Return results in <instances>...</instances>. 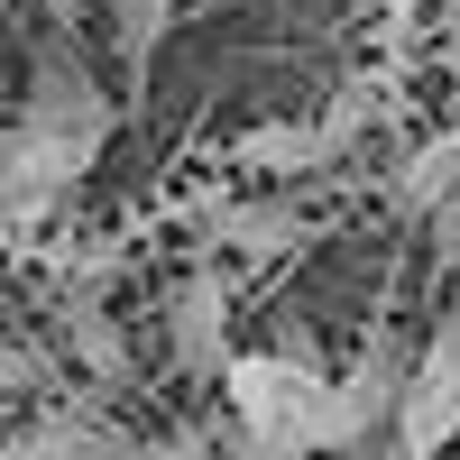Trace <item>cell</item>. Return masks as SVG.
Returning a JSON list of instances; mask_svg holds the SVG:
<instances>
[{
    "label": "cell",
    "mask_w": 460,
    "mask_h": 460,
    "mask_svg": "<svg viewBox=\"0 0 460 460\" xmlns=\"http://www.w3.org/2000/svg\"><path fill=\"white\" fill-rule=\"evenodd\" d=\"M221 387H230V433H249V442H286V451H314V424H323V387H332V377L314 368L304 332H286L277 350L221 359Z\"/></svg>",
    "instance_id": "cell-1"
},
{
    "label": "cell",
    "mask_w": 460,
    "mask_h": 460,
    "mask_svg": "<svg viewBox=\"0 0 460 460\" xmlns=\"http://www.w3.org/2000/svg\"><path fill=\"white\" fill-rule=\"evenodd\" d=\"M19 129L47 147V157L84 184L93 166H102V147H111V93L93 84V65L84 56H65V47H47L28 65V102H19Z\"/></svg>",
    "instance_id": "cell-2"
},
{
    "label": "cell",
    "mask_w": 460,
    "mask_h": 460,
    "mask_svg": "<svg viewBox=\"0 0 460 460\" xmlns=\"http://www.w3.org/2000/svg\"><path fill=\"white\" fill-rule=\"evenodd\" d=\"M451 442H460V304H442V314H433L424 350H405L387 460H442Z\"/></svg>",
    "instance_id": "cell-3"
},
{
    "label": "cell",
    "mask_w": 460,
    "mask_h": 460,
    "mask_svg": "<svg viewBox=\"0 0 460 460\" xmlns=\"http://www.w3.org/2000/svg\"><path fill=\"white\" fill-rule=\"evenodd\" d=\"M396 387H405V341H396V332H368L359 359H350V377H332V387H323L314 451L368 460L377 442H387V424H396Z\"/></svg>",
    "instance_id": "cell-4"
},
{
    "label": "cell",
    "mask_w": 460,
    "mask_h": 460,
    "mask_svg": "<svg viewBox=\"0 0 460 460\" xmlns=\"http://www.w3.org/2000/svg\"><path fill=\"white\" fill-rule=\"evenodd\" d=\"M166 350H175L184 377H221V359H230V286L212 277V267L175 277V295H166Z\"/></svg>",
    "instance_id": "cell-5"
},
{
    "label": "cell",
    "mask_w": 460,
    "mask_h": 460,
    "mask_svg": "<svg viewBox=\"0 0 460 460\" xmlns=\"http://www.w3.org/2000/svg\"><path fill=\"white\" fill-rule=\"evenodd\" d=\"M203 230L230 258H286V249H314L323 240V212H304L295 194H249V203H212Z\"/></svg>",
    "instance_id": "cell-6"
},
{
    "label": "cell",
    "mask_w": 460,
    "mask_h": 460,
    "mask_svg": "<svg viewBox=\"0 0 460 460\" xmlns=\"http://www.w3.org/2000/svg\"><path fill=\"white\" fill-rule=\"evenodd\" d=\"M65 194H74V175L37 147L19 120L0 129V212H10V230H37V221H56L65 212Z\"/></svg>",
    "instance_id": "cell-7"
},
{
    "label": "cell",
    "mask_w": 460,
    "mask_h": 460,
    "mask_svg": "<svg viewBox=\"0 0 460 460\" xmlns=\"http://www.w3.org/2000/svg\"><path fill=\"white\" fill-rule=\"evenodd\" d=\"M19 451H28V460H129L138 442L111 424V414H93V405H47V414L19 433Z\"/></svg>",
    "instance_id": "cell-8"
},
{
    "label": "cell",
    "mask_w": 460,
    "mask_h": 460,
    "mask_svg": "<svg viewBox=\"0 0 460 460\" xmlns=\"http://www.w3.org/2000/svg\"><path fill=\"white\" fill-rule=\"evenodd\" d=\"M451 194H460V129L424 138V147L396 166V184H387V203H396L405 221H424V212H433V203H451Z\"/></svg>",
    "instance_id": "cell-9"
},
{
    "label": "cell",
    "mask_w": 460,
    "mask_h": 460,
    "mask_svg": "<svg viewBox=\"0 0 460 460\" xmlns=\"http://www.w3.org/2000/svg\"><path fill=\"white\" fill-rule=\"evenodd\" d=\"M65 350L84 359L102 387H120V377H129V341H120V323L102 314V295H65Z\"/></svg>",
    "instance_id": "cell-10"
},
{
    "label": "cell",
    "mask_w": 460,
    "mask_h": 460,
    "mask_svg": "<svg viewBox=\"0 0 460 460\" xmlns=\"http://www.w3.org/2000/svg\"><path fill=\"white\" fill-rule=\"evenodd\" d=\"M166 19H175V0H111V37H120V56L147 74V56L166 47Z\"/></svg>",
    "instance_id": "cell-11"
},
{
    "label": "cell",
    "mask_w": 460,
    "mask_h": 460,
    "mask_svg": "<svg viewBox=\"0 0 460 460\" xmlns=\"http://www.w3.org/2000/svg\"><path fill=\"white\" fill-rule=\"evenodd\" d=\"M424 230H433V267H442V277H460V194H451V203H433V212H424Z\"/></svg>",
    "instance_id": "cell-12"
},
{
    "label": "cell",
    "mask_w": 460,
    "mask_h": 460,
    "mask_svg": "<svg viewBox=\"0 0 460 460\" xmlns=\"http://www.w3.org/2000/svg\"><path fill=\"white\" fill-rule=\"evenodd\" d=\"M129 460H221V451H212L203 433H166V442H138Z\"/></svg>",
    "instance_id": "cell-13"
},
{
    "label": "cell",
    "mask_w": 460,
    "mask_h": 460,
    "mask_svg": "<svg viewBox=\"0 0 460 460\" xmlns=\"http://www.w3.org/2000/svg\"><path fill=\"white\" fill-rule=\"evenodd\" d=\"M221 460H314V451H286V442H249V433H230Z\"/></svg>",
    "instance_id": "cell-14"
},
{
    "label": "cell",
    "mask_w": 460,
    "mask_h": 460,
    "mask_svg": "<svg viewBox=\"0 0 460 460\" xmlns=\"http://www.w3.org/2000/svg\"><path fill=\"white\" fill-rule=\"evenodd\" d=\"M442 65H451V84H460V0H442Z\"/></svg>",
    "instance_id": "cell-15"
},
{
    "label": "cell",
    "mask_w": 460,
    "mask_h": 460,
    "mask_svg": "<svg viewBox=\"0 0 460 460\" xmlns=\"http://www.w3.org/2000/svg\"><path fill=\"white\" fill-rule=\"evenodd\" d=\"M377 10H387V28H405L414 10H424V0H377Z\"/></svg>",
    "instance_id": "cell-16"
},
{
    "label": "cell",
    "mask_w": 460,
    "mask_h": 460,
    "mask_svg": "<svg viewBox=\"0 0 460 460\" xmlns=\"http://www.w3.org/2000/svg\"><path fill=\"white\" fill-rule=\"evenodd\" d=\"M19 377H28V359H19V350H0V387H19Z\"/></svg>",
    "instance_id": "cell-17"
},
{
    "label": "cell",
    "mask_w": 460,
    "mask_h": 460,
    "mask_svg": "<svg viewBox=\"0 0 460 460\" xmlns=\"http://www.w3.org/2000/svg\"><path fill=\"white\" fill-rule=\"evenodd\" d=\"M10 240H19V230H10V212H0V249H10Z\"/></svg>",
    "instance_id": "cell-18"
},
{
    "label": "cell",
    "mask_w": 460,
    "mask_h": 460,
    "mask_svg": "<svg viewBox=\"0 0 460 460\" xmlns=\"http://www.w3.org/2000/svg\"><path fill=\"white\" fill-rule=\"evenodd\" d=\"M0 460H28V451H19V442H10V451H0Z\"/></svg>",
    "instance_id": "cell-19"
},
{
    "label": "cell",
    "mask_w": 460,
    "mask_h": 460,
    "mask_svg": "<svg viewBox=\"0 0 460 460\" xmlns=\"http://www.w3.org/2000/svg\"><path fill=\"white\" fill-rule=\"evenodd\" d=\"M0 10H10V0H0Z\"/></svg>",
    "instance_id": "cell-20"
}]
</instances>
